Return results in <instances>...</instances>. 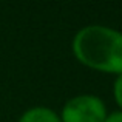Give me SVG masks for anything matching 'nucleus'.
<instances>
[{"mask_svg": "<svg viewBox=\"0 0 122 122\" xmlns=\"http://www.w3.org/2000/svg\"><path fill=\"white\" fill-rule=\"evenodd\" d=\"M71 51L81 65L107 74H122V31L86 25L74 34Z\"/></svg>", "mask_w": 122, "mask_h": 122, "instance_id": "1", "label": "nucleus"}, {"mask_svg": "<svg viewBox=\"0 0 122 122\" xmlns=\"http://www.w3.org/2000/svg\"><path fill=\"white\" fill-rule=\"evenodd\" d=\"M107 105L96 94H77L63 104L59 113L62 122H104L107 117Z\"/></svg>", "mask_w": 122, "mask_h": 122, "instance_id": "2", "label": "nucleus"}, {"mask_svg": "<svg viewBox=\"0 0 122 122\" xmlns=\"http://www.w3.org/2000/svg\"><path fill=\"white\" fill-rule=\"evenodd\" d=\"M17 122H62L57 111H54L50 107L36 105L22 113Z\"/></svg>", "mask_w": 122, "mask_h": 122, "instance_id": "3", "label": "nucleus"}, {"mask_svg": "<svg viewBox=\"0 0 122 122\" xmlns=\"http://www.w3.org/2000/svg\"><path fill=\"white\" fill-rule=\"evenodd\" d=\"M113 97H114V101H116L119 110L122 111V74L116 76V79H114V83H113Z\"/></svg>", "mask_w": 122, "mask_h": 122, "instance_id": "4", "label": "nucleus"}, {"mask_svg": "<svg viewBox=\"0 0 122 122\" xmlns=\"http://www.w3.org/2000/svg\"><path fill=\"white\" fill-rule=\"evenodd\" d=\"M104 122H122V111L121 110H116V111L108 113Z\"/></svg>", "mask_w": 122, "mask_h": 122, "instance_id": "5", "label": "nucleus"}]
</instances>
